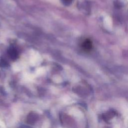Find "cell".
<instances>
[{
	"mask_svg": "<svg viewBox=\"0 0 128 128\" xmlns=\"http://www.w3.org/2000/svg\"><path fill=\"white\" fill-rule=\"evenodd\" d=\"M126 122H127V124H128V118H127V119H126Z\"/></svg>",
	"mask_w": 128,
	"mask_h": 128,
	"instance_id": "obj_2",
	"label": "cell"
},
{
	"mask_svg": "<svg viewBox=\"0 0 128 128\" xmlns=\"http://www.w3.org/2000/svg\"><path fill=\"white\" fill-rule=\"evenodd\" d=\"M38 119V115L35 113L32 112L29 114L26 118V122L28 124H33L36 122Z\"/></svg>",
	"mask_w": 128,
	"mask_h": 128,
	"instance_id": "obj_1",
	"label": "cell"
}]
</instances>
